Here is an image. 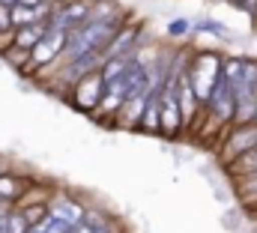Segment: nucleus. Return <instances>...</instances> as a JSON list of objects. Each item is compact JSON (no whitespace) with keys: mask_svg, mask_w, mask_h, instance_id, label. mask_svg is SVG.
<instances>
[{"mask_svg":"<svg viewBox=\"0 0 257 233\" xmlns=\"http://www.w3.org/2000/svg\"><path fill=\"white\" fill-rule=\"evenodd\" d=\"M66 39H69V30H63L60 24H48L42 39L33 45V51L27 54V63L24 69L27 72H51L57 66V60L63 57Z\"/></svg>","mask_w":257,"mask_h":233,"instance_id":"obj_1","label":"nucleus"},{"mask_svg":"<svg viewBox=\"0 0 257 233\" xmlns=\"http://www.w3.org/2000/svg\"><path fill=\"white\" fill-rule=\"evenodd\" d=\"M221 66H224V63L218 60V54H197V57L183 69V75H186V81L192 84V90H194V96L200 99V105H206L212 87L218 84Z\"/></svg>","mask_w":257,"mask_h":233,"instance_id":"obj_2","label":"nucleus"},{"mask_svg":"<svg viewBox=\"0 0 257 233\" xmlns=\"http://www.w3.org/2000/svg\"><path fill=\"white\" fill-rule=\"evenodd\" d=\"M102 96H105V75H102V69H93V72L81 75L72 84V90H69V102L78 111H84V114H96L99 105H102Z\"/></svg>","mask_w":257,"mask_h":233,"instance_id":"obj_3","label":"nucleus"},{"mask_svg":"<svg viewBox=\"0 0 257 233\" xmlns=\"http://www.w3.org/2000/svg\"><path fill=\"white\" fill-rule=\"evenodd\" d=\"M206 108H209V114L215 117L218 123H227V120L236 117V96H233V87H230V81L224 78V72H221L218 84L212 87V93H209V99H206Z\"/></svg>","mask_w":257,"mask_h":233,"instance_id":"obj_4","label":"nucleus"},{"mask_svg":"<svg viewBox=\"0 0 257 233\" xmlns=\"http://www.w3.org/2000/svg\"><path fill=\"white\" fill-rule=\"evenodd\" d=\"M48 212L54 218L66 221V224H81L84 215H87V206H81V200H75L69 194H57V197L48 200Z\"/></svg>","mask_w":257,"mask_h":233,"instance_id":"obj_5","label":"nucleus"},{"mask_svg":"<svg viewBox=\"0 0 257 233\" xmlns=\"http://www.w3.org/2000/svg\"><path fill=\"white\" fill-rule=\"evenodd\" d=\"M84 224H87V227H90L93 233H120V230H117V224H114V218H111L108 212L96 209V206H87Z\"/></svg>","mask_w":257,"mask_h":233,"instance_id":"obj_6","label":"nucleus"},{"mask_svg":"<svg viewBox=\"0 0 257 233\" xmlns=\"http://www.w3.org/2000/svg\"><path fill=\"white\" fill-rule=\"evenodd\" d=\"M24 188H27V182H21L18 176L0 174V203H18Z\"/></svg>","mask_w":257,"mask_h":233,"instance_id":"obj_7","label":"nucleus"},{"mask_svg":"<svg viewBox=\"0 0 257 233\" xmlns=\"http://www.w3.org/2000/svg\"><path fill=\"white\" fill-rule=\"evenodd\" d=\"M33 227L30 218L21 212V206H9L6 209V233H27Z\"/></svg>","mask_w":257,"mask_h":233,"instance_id":"obj_8","label":"nucleus"},{"mask_svg":"<svg viewBox=\"0 0 257 233\" xmlns=\"http://www.w3.org/2000/svg\"><path fill=\"white\" fill-rule=\"evenodd\" d=\"M189 30H192V21H189V18H174V21L168 24V36H174V39L186 36Z\"/></svg>","mask_w":257,"mask_h":233,"instance_id":"obj_9","label":"nucleus"},{"mask_svg":"<svg viewBox=\"0 0 257 233\" xmlns=\"http://www.w3.org/2000/svg\"><path fill=\"white\" fill-rule=\"evenodd\" d=\"M12 30H15V27H12V9L0 3V36H6V33H12Z\"/></svg>","mask_w":257,"mask_h":233,"instance_id":"obj_10","label":"nucleus"},{"mask_svg":"<svg viewBox=\"0 0 257 233\" xmlns=\"http://www.w3.org/2000/svg\"><path fill=\"white\" fill-rule=\"evenodd\" d=\"M197 30H206V33H224V27L215 24V21H197Z\"/></svg>","mask_w":257,"mask_h":233,"instance_id":"obj_11","label":"nucleus"},{"mask_svg":"<svg viewBox=\"0 0 257 233\" xmlns=\"http://www.w3.org/2000/svg\"><path fill=\"white\" fill-rule=\"evenodd\" d=\"M15 3H21V6H33V9H45V6H48V0H15Z\"/></svg>","mask_w":257,"mask_h":233,"instance_id":"obj_12","label":"nucleus"},{"mask_svg":"<svg viewBox=\"0 0 257 233\" xmlns=\"http://www.w3.org/2000/svg\"><path fill=\"white\" fill-rule=\"evenodd\" d=\"M69 233H93V230H90V227L81 221V224H72V227H69Z\"/></svg>","mask_w":257,"mask_h":233,"instance_id":"obj_13","label":"nucleus"},{"mask_svg":"<svg viewBox=\"0 0 257 233\" xmlns=\"http://www.w3.org/2000/svg\"><path fill=\"white\" fill-rule=\"evenodd\" d=\"M227 3H236V6H242V9H248V6H251V0H227Z\"/></svg>","mask_w":257,"mask_h":233,"instance_id":"obj_14","label":"nucleus"},{"mask_svg":"<svg viewBox=\"0 0 257 233\" xmlns=\"http://www.w3.org/2000/svg\"><path fill=\"white\" fill-rule=\"evenodd\" d=\"M0 3H3V6H12V3H15V0H0Z\"/></svg>","mask_w":257,"mask_h":233,"instance_id":"obj_15","label":"nucleus"},{"mask_svg":"<svg viewBox=\"0 0 257 233\" xmlns=\"http://www.w3.org/2000/svg\"><path fill=\"white\" fill-rule=\"evenodd\" d=\"M254 123H257V114H254Z\"/></svg>","mask_w":257,"mask_h":233,"instance_id":"obj_16","label":"nucleus"}]
</instances>
